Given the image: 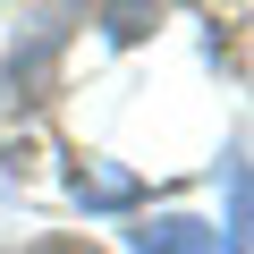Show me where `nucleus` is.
Here are the masks:
<instances>
[{"label": "nucleus", "instance_id": "f03ea898", "mask_svg": "<svg viewBox=\"0 0 254 254\" xmlns=\"http://www.w3.org/2000/svg\"><path fill=\"white\" fill-rule=\"evenodd\" d=\"M76 195H85V203H127V195H136V178H119V170H85Z\"/></svg>", "mask_w": 254, "mask_h": 254}, {"label": "nucleus", "instance_id": "f257e3e1", "mask_svg": "<svg viewBox=\"0 0 254 254\" xmlns=\"http://www.w3.org/2000/svg\"><path fill=\"white\" fill-rule=\"evenodd\" d=\"M136 246L144 254H220V229H203V220H153V229H136Z\"/></svg>", "mask_w": 254, "mask_h": 254}, {"label": "nucleus", "instance_id": "7ed1b4c3", "mask_svg": "<svg viewBox=\"0 0 254 254\" xmlns=\"http://www.w3.org/2000/svg\"><path fill=\"white\" fill-rule=\"evenodd\" d=\"M43 254H93V246H43Z\"/></svg>", "mask_w": 254, "mask_h": 254}]
</instances>
